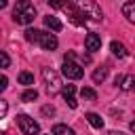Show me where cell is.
Segmentation results:
<instances>
[{"mask_svg":"<svg viewBox=\"0 0 135 135\" xmlns=\"http://www.w3.org/2000/svg\"><path fill=\"white\" fill-rule=\"evenodd\" d=\"M72 4L76 6V11L82 17H91L93 21H101L103 19V13H101V8H99V4L95 0H72Z\"/></svg>","mask_w":135,"mask_h":135,"instance_id":"7a4b0ae2","label":"cell"},{"mask_svg":"<svg viewBox=\"0 0 135 135\" xmlns=\"http://www.w3.org/2000/svg\"><path fill=\"white\" fill-rule=\"evenodd\" d=\"M44 25H46L49 30H53V32H61V27H63V23H61L57 17H53V15L44 17Z\"/></svg>","mask_w":135,"mask_h":135,"instance_id":"9c48e42d","label":"cell"},{"mask_svg":"<svg viewBox=\"0 0 135 135\" xmlns=\"http://www.w3.org/2000/svg\"><path fill=\"white\" fill-rule=\"evenodd\" d=\"M84 46H86V51H99V49H101V38H99L97 34H86Z\"/></svg>","mask_w":135,"mask_h":135,"instance_id":"ba28073f","label":"cell"},{"mask_svg":"<svg viewBox=\"0 0 135 135\" xmlns=\"http://www.w3.org/2000/svg\"><path fill=\"white\" fill-rule=\"evenodd\" d=\"M120 86H122V91H131L133 89V76H124L120 80Z\"/></svg>","mask_w":135,"mask_h":135,"instance_id":"d6986e66","label":"cell"},{"mask_svg":"<svg viewBox=\"0 0 135 135\" xmlns=\"http://www.w3.org/2000/svg\"><path fill=\"white\" fill-rule=\"evenodd\" d=\"M53 135H76L74 129H70L68 124H55L53 127Z\"/></svg>","mask_w":135,"mask_h":135,"instance_id":"5bb4252c","label":"cell"},{"mask_svg":"<svg viewBox=\"0 0 135 135\" xmlns=\"http://www.w3.org/2000/svg\"><path fill=\"white\" fill-rule=\"evenodd\" d=\"M80 97H82V99H91V101H93V99H97V93H95V89L84 86V89L80 91Z\"/></svg>","mask_w":135,"mask_h":135,"instance_id":"e0dca14e","label":"cell"},{"mask_svg":"<svg viewBox=\"0 0 135 135\" xmlns=\"http://www.w3.org/2000/svg\"><path fill=\"white\" fill-rule=\"evenodd\" d=\"M42 78H44L46 91H49L51 95H55V93H59V91H61V78H59V74H57L55 70L44 68V70H42Z\"/></svg>","mask_w":135,"mask_h":135,"instance_id":"277c9868","label":"cell"},{"mask_svg":"<svg viewBox=\"0 0 135 135\" xmlns=\"http://www.w3.org/2000/svg\"><path fill=\"white\" fill-rule=\"evenodd\" d=\"M42 114H46V116H53V114H55V108H53V105H44V108H42Z\"/></svg>","mask_w":135,"mask_h":135,"instance_id":"603a6c76","label":"cell"},{"mask_svg":"<svg viewBox=\"0 0 135 135\" xmlns=\"http://www.w3.org/2000/svg\"><path fill=\"white\" fill-rule=\"evenodd\" d=\"M17 127L21 129L23 135H38L40 133V124L27 114H17Z\"/></svg>","mask_w":135,"mask_h":135,"instance_id":"3957f363","label":"cell"},{"mask_svg":"<svg viewBox=\"0 0 135 135\" xmlns=\"http://www.w3.org/2000/svg\"><path fill=\"white\" fill-rule=\"evenodd\" d=\"M17 80H19V84L30 86V84H34V74H32V72H19Z\"/></svg>","mask_w":135,"mask_h":135,"instance_id":"4fadbf2b","label":"cell"},{"mask_svg":"<svg viewBox=\"0 0 135 135\" xmlns=\"http://www.w3.org/2000/svg\"><path fill=\"white\" fill-rule=\"evenodd\" d=\"M61 74H63L65 78H70V80H78V78L84 76V70H82L78 63H74V61H63V65H61Z\"/></svg>","mask_w":135,"mask_h":135,"instance_id":"5b68a950","label":"cell"},{"mask_svg":"<svg viewBox=\"0 0 135 135\" xmlns=\"http://www.w3.org/2000/svg\"><path fill=\"white\" fill-rule=\"evenodd\" d=\"M122 15L127 17V21L133 23V21H135V2H131V0L124 2V6H122Z\"/></svg>","mask_w":135,"mask_h":135,"instance_id":"30bf717a","label":"cell"},{"mask_svg":"<svg viewBox=\"0 0 135 135\" xmlns=\"http://www.w3.org/2000/svg\"><path fill=\"white\" fill-rule=\"evenodd\" d=\"M6 4H8V0H0V8H4Z\"/></svg>","mask_w":135,"mask_h":135,"instance_id":"83f0119b","label":"cell"},{"mask_svg":"<svg viewBox=\"0 0 135 135\" xmlns=\"http://www.w3.org/2000/svg\"><path fill=\"white\" fill-rule=\"evenodd\" d=\"M110 49H112V53H114V55H116V57H127V55H129V53H127V49H124V44H122V42H116V40H114V42H112V44H110Z\"/></svg>","mask_w":135,"mask_h":135,"instance_id":"7c38bea8","label":"cell"},{"mask_svg":"<svg viewBox=\"0 0 135 135\" xmlns=\"http://www.w3.org/2000/svg\"><path fill=\"white\" fill-rule=\"evenodd\" d=\"M21 99H23V101H34V99H38V91H36V89H27V91L21 95Z\"/></svg>","mask_w":135,"mask_h":135,"instance_id":"ac0fdd59","label":"cell"},{"mask_svg":"<svg viewBox=\"0 0 135 135\" xmlns=\"http://www.w3.org/2000/svg\"><path fill=\"white\" fill-rule=\"evenodd\" d=\"M6 86H8V78H6V76H0V93H2Z\"/></svg>","mask_w":135,"mask_h":135,"instance_id":"cb8c5ba5","label":"cell"},{"mask_svg":"<svg viewBox=\"0 0 135 135\" xmlns=\"http://www.w3.org/2000/svg\"><path fill=\"white\" fill-rule=\"evenodd\" d=\"M105 135H124V133H120V131H108Z\"/></svg>","mask_w":135,"mask_h":135,"instance_id":"4316f807","label":"cell"},{"mask_svg":"<svg viewBox=\"0 0 135 135\" xmlns=\"http://www.w3.org/2000/svg\"><path fill=\"white\" fill-rule=\"evenodd\" d=\"M11 65V59H8V55L4 53V51H0V68H8Z\"/></svg>","mask_w":135,"mask_h":135,"instance_id":"44dd1931","label":"cell"},{"mask_svg":"<svg viewBox=\"0 0 135 135\" xmlns=\"http://www.w3.org/2000/svg\"><path fill=\"white\" fill-rule=\"evenodd\" d=\"M38 44H40L44 51H55L59 42H57L55 34H49V32H40V36H38Z\"/></svg>","mask_w":135,"mask_h":135,"instance_id":"52a82bcc","label":"cell"},{"mask_svg":"<svg viewBox=\"0 0 135 135\" xmlns=\"http://www.w3.org/2000/svg\"><path fill=\"white\" fill-rule=\"evenodd\" d=\"M74 93H76V86H74V84H65V86L61 89L63 99H65V97H74Z\"/></svg>","mask_w":135,"mask_h":135,"instance_id":"ffe728a7","label":"cell"},{"mask_svg":"<svg viewBox=\"0 0 135 135\" xmlns=\"http://www.w3.org/2000/svg\"><path fill=\"white\" fill-rule=\"evenodd\" d=\"M38 36H40V30H25V40L27 42H38Z\"/></svg>","mask_w":135,"mask_h":135,"instance_id":"2e32d148","label":"cell"},{"mask_svg":"<svg viewBox=\"0 0 135 135\" xmlns=\"http://www.w3.org/2000/svg\"><path fill=\"white\" fill-rule=\"evenodd\" d=\"M65 101H68V105H70V108H76V105H78L74 97H65Z\"/></svg>","mask_w":135,"mask_h":135,"instance_id":"d4e9b609","label":"cell"},{"mask_svg":"<svg viewBox=\"0 0 135 135\" xmlns=\"http://www.w3.org/2000/svg\"><path fill=\"white\" fill-rule=\"evenodd\" d=\"M63 59H65V61H72V59H74V53H72V51H70V53H65V55H63Z\"/></svg>","mask_w":135,"mask_h":135,"instance_id":"484cf974","label":"cell"},{"mask_svg":"<svg viewBox=\"0 0 135 135\" xmlns=\"http://www.w3.org/2000/svg\"><path fill=\"white\" fill-rule=\"evenodd\" d=\"M6 112H8V103H6V101H2V99H0V120H2V118H4V116H6Z\"/></svg>","mask_w":135,"mask_h":135,"instance_id":"7402d4cb","label":"cell"},{"mask_svg":"<svg viewBox=\"0 0 135 135\" xmlns=\"http://www.w3.org/2000/svg\"><path fill=\"white\" fill-rule=\"evenodd\" d=\"M59 6L68 13V17H70V21L74 23V25H84V19H82V15L76 11V6L72 4V2H59Z\"/></svg>","mask_w":135,"mask_h":135,"instance_id":"8992f818","label":"cell"},{"mask_svg":"<svg viewBox=\"0 0 135 135\" xmlns=\"http://www.w3.org/2000/svg\"><path fill=\"white\" fill-rule=\"evenodd\" d=\"M105 78H108V70H105V68H99V70L93 72V80H95V82H103Z\"/></svg>","mask_w":135,"mask_h":135,"instance_id":"9a60e30c","label":"cell"},{"mask_svg":"<svg viewBox=\"0 0 135 135\" xmlns=\"http://www.w3.org/2000/svg\"><path fill=\"white\" fill-rule=\"evenodd\" d=\"M86 120H89V124H91L93 129H103V118H101L99 114L89 112V114H86Z\"/></svg>","mask_w":135,"mask_h":135,"instance_id":"8fae6325","label":"cell"},{"mask_svg":"<svg viewBox=\"0 0 135 135\" xmlns=\"http://www.w3.org/2000/svg\"><path fill=\"white\" fill-rule=\"evenodd\" d=\"M13 19H15V23H19V25H30V23L36 19V8H34V4H32L30 0H19V2L15 4V8H13Z\"/></svg>","mask_w":135,"mask_h":135,"instance_id":"6da1fadb","label":"cell"}]
</instances>
